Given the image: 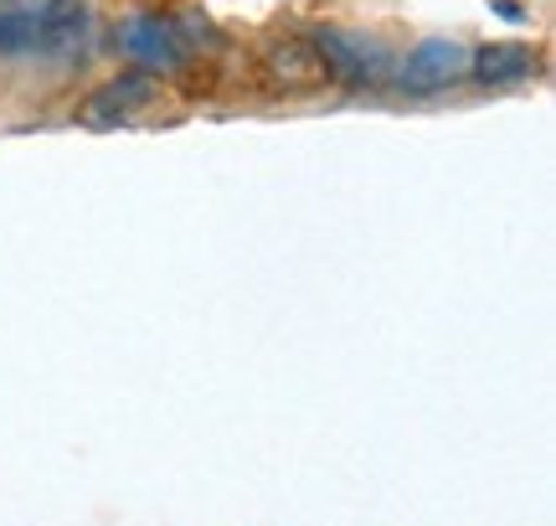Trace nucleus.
<instances>
[{"mask_svg": "<svg viewBox=\"0 0 556 526\" xmlns=\"http://www.w3.org/2000/svg\"><path fill=\"white\" fill-rule=\"evenodd\" d=\"M258 67H263L268 93H294V99H304V93H319V88L330 83V67H325V58H319L315 37H304V32L274 37L268 47H263Z\"/></svg>", "mask_w": 556, "mask_h": 526, "instance_id": "1", "label": "nucleus"}, {"mask_svg": "<svg viewBox=\"0 0 556 526\" xmlns=\"http://www.w3.org/2000/svg\"><path fill=\"white\" fill-rule=\"evenodd\" d=\"M119 52L139 73H180L191 62L176 32V16H160V11H135L119 21Z\"/></svg>", "mask_w": 556, "mask_h": 526, "instance_id": "2", "label": "nucleus"}, {"mask_svg": "<svg viewBox=\"0 0 556 526\" xmlns=\"http://www.w3.org/2000/svg\"><path fill=\"white\" fill-rule=\"evenodd\" d=\"M155 99H160V78L135 67V73H119V78H109L103 88H93L78 103V124L83 129H119V124L139 120Z\"/></svg>", "mask_w": 556, "mask_h": 526, "instance_id": "3", "label": "nucleus"}, {"mask_svg": "<svg viewBox=\"0 0 556 526\" xmlns=\"http://www.w3.org/2000/svg\"><path fill=\"white\" fill-rule=\"evenodd\" d=\"M464 78H469V47L454 37L417 41L397 67V83L407 93H443V88H454Z\"/></svg>", "mask_w": 556, "mask_h": 526, "instance_id": "4", "label": "nucleus"}, {"mask_svg": "<svg viewBox=\"0 0 556 526\" xmlns=\"http://www.w3.org/2000/svg\"><path fill=\"white\" fill-rule=\"evenodd\" d=\"M93 37V5L88 0H41L37 5V47L52 62H83Z\"/></svg>", "mask_w": 556, "mask_h": 526, "instance_id": "5", "label": "nucleus"}, {"mask_svg": "<svg viewBox=\"0 0 556 526\" xmlns=\"http://www.w3.org/2000/svg\"><path fill=\"white\" fill-rule=\"evenodd\" d=\"M315 47L319 58H325V67H330V83H381L387 78V67H392V58H387V47H381L377 37H356V32H315Z\"/></svg>", "mask_w": 556, "mask_h": 526, "instance_id": "6", "label": "nucleus"}, {"mask_svg": "<svg viewBox=\"0 0 556 526\" xmlns=\"http://www.w3.org/2000/svg\"><path fill=\"white\" fill-rule=\"evenodd\" d=\"M469 73L484 88H510V83H526L536 73V52L520 47V41H490V47L469 52Z\"/></svg>", "mask_w": 556, "mask_h": 526, "instance_id": "7", "label": "nucleus"}, {"mask_svg": "<svg viewBox=\"0 0 556 526\" xmlns=\"http://www.w3.org/2000/svg\"><path fill=\"white\" fill-rule=\"evenodd\" d=\"M37 47V11L0 5V58H26Z\"/></svg>", "mask_w": 556, "mask_h": 526, "instance_id": "8", "label": "nucleus"}, {"mask_svg": "<svg viewBox=\"0 0 556 526\" xmlns=\"http://www.w3.org/2000/svg\"><path fill=\"white\" fill-rule=\"evenodd\" d=\"M495 11H500L505 21H526V16H520V5H516V0H495Z\"/></svg>", "mask_w": 556, "mask_h": 526, "instance_id": "9", "label": "nucleus"}]
</instances>
